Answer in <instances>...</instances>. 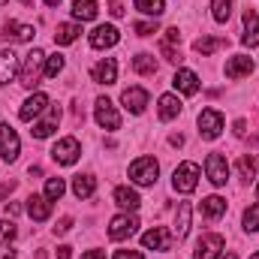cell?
Segmentation results:
<instances>
[{"label":"cell","instance_id":"bcb514c9","mask_svg":"<svg viewBox=\"0 0 259 259\" xmlns=\"http://www.w3.org/2000/svg\"><path fill=\"white\" fill-rule=\"evenodd\" d=\"M247 133V124L244 121H235V136H244Z\"/></svg>","mask_w":259,"mask_h":259},{"label":"cell","instance_id":"4316f807","mask_svg":"<svg viewBox=\"0 0 259 259\" xmlns=\"http://www.w3.org/2000/svg\"><path fill=\"white\" fill-rule=\"evenodd\" d=\"M78 33H81V24L64 21V24H58V30H55V42H58V46H69V42L78 39Z\"/></svg>","mask_w":259,"mask_h":259},{"label":"cell","instance_id":"30bf717a","mask_svg":"<svg viewBox=\"0 0 259 259\" xmlns=\"http://www.w3.org/2000/svg\"><path fill=\"white\" fill-rule=\"evenodd\" d=\"M142 247H145V250H160V253H166V250L172 247V232L163 229V226H154V229H148V232L142 235Z\"/></svg>","mask_w":259,"mask_h":259},{"label":"cell","instance_id":"f5cc1de1","mask_svg":"<svg viewBox=\"0 0 259 259\" xmlns=\"http://www.w3.org/2000/svg\"><path fill=\"white\" fill-rule=\"evenodd\" d=\"M256 199H259V184H256Z\"/></svg>","mask_w":259,"mask_h":259},{"label":"cell","instance_id":"277c9868","mask_svg":"<svg viewBox=\"0 0 259 259\" xmlns=\"http://www.w3.org/2000/svg\"><path fill=\"white\" fill-rule=\"evenodd\" d=\"M199 166L196 163H181L178 169H175V175H172V187L178 190V193H193L196 190V184H199Z\"/></svg>","mask_w":259,"mask_h":259},{"label":"cell","instance_id":"3957f363","mask_svg":"<svg viewBox=\"0 0 259 259\" xmlns=\"http://www.w3.org/2000/svg\"><path fill=\"white\" fill-rule=\"evenodd\" d=\"M81 157V145L75 136H66V139H58L55 148H52V160L61 163V166H72L75 160Z\"/></svg>","mask_w":259,"mask_h":259},{"label":"cell","instance_id":"60d3db41","mask_svg":"<svg viewBox=\"0 0 259 259\" xmlns=\"http://www.w3.org/2000/svg\"><path fill=\"white\" fill-rule=\"evenodd\" d=\"M115 259H145V256H142L139 250H118V253H115Z\"/></svg>","mask_w":259,"mask_h":259},{"label":"cell","instance_id":"4fadbf2b","mask_svg":"<svg viewBox=\"0 0 259 259\" xmlns=\"http://www.w3.org/2000/svg\"><path fill=\"white\" fill-rule=\"evenodd\" d=\"M49 106H52V103H49V97H46V94H39V91H33V94L24 100V106L18 109V118H21V121H33V118H36V115H42Z\"/></svg>","mask_w":259,"mask_h":259},{"label":"cell","instance_id":"ab89813d","mask_svg":"<svg viewBox=\"0 0 259 259\" xmlns=\"http://www.w3.org/2000/svg\"><path fill=\"white\" fill-rule=\"evenodd\" d=\"M69 229H72V217H61L58 226H55V235H66Z\"/></svg>","mask_w":259,"mask_h":259},{"label":"cell","instance_id":"8d00e7d4","mask_svg":"<svg viewBox=\"0 0 259 259\" xmlns=\"http://www.w3.org/2000/svg\"><path fill=\"white\" fill-rule=\"evenodd\" d=\"M241 223H244V229H247V232H259V205H250V208L244 211Z\"/></svg>","mask_w":259,"mask_h":259},{"label":"cell","instance_id":"8fae6325","mask_svg":"<svg viewBox=\"0 0 259 259\" xmlns=\"http://www.w3.org/2000/svg\"><path fill=\"white\" fill-rule=\"evenodd\" d=\"M118 39H121V33H118L115 24H100V27H94V33H91V49L103 52V49L118 46Z\"/></svg>","mask_w":259,"mask_h":259},{"label":"cell","instance_id":"7a4b0ae2","mask_svg":"<svg viewBox=\"0 0 259 259\" xmlns=\"http://www.w3.org/2000/svg\"><path fill=\"white\" fill-rule=\"evenodd\" d=\"M157 175H160V166L154 157H139L130 163V181L139 184V187H151L157 184Z\"/></svg>","mask_w":259,"mask_h":259},{"label":"cell","instance_id":"484cf974","mask_svg":"<svg viewBox=\"0 0 259 259\" xmlns=\"http://www.w3.org/2000/svg\"><path fill=\"white\" fill-rule=\"evenodd\" d=\"M190 214H193L190 202H178V211H175V235H178V241L187 238V232H190Z\"/></svg>","mask_w":259,"mask_h":259},{"label":"cell","instance_id":"6da1fadb","mask_svg":"<svg viewBox=\"0 0 259 259\" xmlns=\"http://www.w3.org/2000/svg\"><path fill=\"white\" fill-rule=\"evenodd\" d=\"M39 75H46V52L42 49H33V52L24 55V64L18 69V78H21L24 88H33L39 81Z\"/></svg>","mask_w":259,"mask_h":259},{"label":"cell","instance_id":"2e32d148","mask_svg":"<svg viewBox=\"0 0 259 259\" xmlns=\"http://www.w3.org/2000/svg\"><path fill=\"white\" fill-rule=\"evenodd\" d=\"M121 103H124V109H127V112L142 115V112H145V106H148V91H145V88H127V91L121 94Z\"/></svg>","mask_w":259,"mask_h":259},{"label":"cell","instance_id":"ffe728a7","mask_svg":"<svg viewBox=\"0 0 259 259\" xmlns=\"http://www.w3.org/2000/svg\"><path fill=\"white\" fill-rule=\"evenodd\" d=\"M250 72H253V58H247V55H235L226 61V78H244Z\"/></svg>","mask_w":259,"mask_h":259},{"label":"cell","instance_id":"816d5d0a","mask_svg":"<svg viewBox=\"0 0 259 259\" xmlns=\"http://www.w3.org/2000/svg\"><path fill=\"white\" fill-rule=\"evenodd\" d=\"M250 259H259V253H253V256H250Z\"/></svg>","mask_w":259,"mask_h":259},{"label":"cell","instance_id":"9a60e30c","mask_svg":"<svg viewBox=\"0 0 259 259\" xmlns=\"http://www.w3.org/2000/svg\"><path fill=\"white\" fill-rule=\"evenodd\" d=\"M58 124H61V109H58V106H49V109H46V118L36 121L30 133H33V139H49V136L58 130Z\"/></svg>","mask_w":259,"mask_h":259},{"label":"cell","instance_id":"d4e9b609","mask_svg":"<svg viewBox=\"0 0 259 259\" xmlns=\"http://www.w3.org/2000/svg\"><path fill=\"white\" fill-rule=\"evenodd\" d=\"M199 211H202V217H208V220H220V217L226 214V199H220V196H205L202 205H199Z\"/></svg>","mask_w":259,"mask_h":259},{"label":"cell","instance_id":"836d02e7","mask_svg":"<svg viewBox=\"0 0 259 259\" xmlns=\"http://www.w3.org/2000/svg\"><path fill=\"white\" fill-rule=\"evenodd\" d=\"M136 9L151 15V18H160L163 9H166V0H136Z\"/></svg>","mask_w":259,"mask_h":259},{"label":"cell","instance_id":"83f0119b","mask_svg":"<svg viewBox=\"0 0 259 259\" xmlns=\"http://www.w3.org/2000/svg\"><path fill=\"white\" fill-rule=\"evenodd\" d=\"M94 190H97V178L94 175H75L72 178V193L78 199H91Z\"/></svg>","mask_w":259,"mask_h":259},{"label":"cell","instance_id":"db71d44e","mask_svg":"<svg viewBox=\"0 0 259 259\" xmlns=\"http://www.w3.org/2000/svg\"><path fill=\"white\" fill-rule=\"evenodd\" d=\"M3 3H9V0H0V6H3Z\"/></svg>","mask_w":259,"mask_h":259},{"label":"cell","instance_id":"9c48e42d","mask_svg":"<svg viewBox=\"0 0 259 259\" xmlns=\"http://www.w3.org/2000/svg\"><path fill=\"white\" fill-rule=\"evenodd\" d=\"M220 130H223V115L217 109H202L199 112V133H202V139L214 142L220 136Z\"/></svg>","mask_w":259,"mask_h":259},{"label":"cell","instance_id":"44dd1931","mask_svg":"<svg viewBox=\"0 0 259 259\" xmlns=\"http://www.w3.org/2000/svg\"><path fill=\"white\" fill-rule=\"evenodd\" d=\"M241 42L247 49H256L259 46V12H253V9L244 12V36H241Z\"/></svg>","mask_w":259,"mask_h":259},{"label":"cell","instance_id":"8992f818","mask_svg":"<svg viewBox=\"0 0 259 259\" xmlns=\"http://www.w3.org/2000/svg\"><path fill=\"white\" fill-rule=\"evenodd\" d=\"M205 175H208V181L214 187H223L229 181V163H226V157L223 154H208L205 157Z\"/></svg>","mask_w":259,"mask_h":259},{"label":"cell","instance_id":"7402d4cb","mask_svg":"<svg viewBox=\"0 0 259 259\" xmlns=\"http://www.w3.org/2000/svg\"><path fill=\"white\" fill-rule=\"evenodd\" d=\"M33 33L36 30L30 24H18V21H6L3 24V39H12V42H30Z\"/></svg>","mask_w":259,"mask_h":259},{"label":"cell","instance_id":"5bb4252c","mask_svg":"<svg viewBox=\"0 0 259 259\" xmlns=\"http://www.w3.org/2000/svg\"><path fill=\"white\" fill-rule=\"evenodd\" d=\"M91 78H94L97 84H115V81H118V61H115V58H103L100 64H94Z\"/></svg>","mask_w":259,"mask_h":259},{"label":"cell","instance_id":"e0dca14e","mask_svg":"<svg viewBox=\"0 0 259 259\" xmlns=\"http://www.w3.org/2000/svg\"><path fill=\"white\" fill-rule=\"evenodd\" d=\"M27 214H30V220H36V223H42V220H49L52 217V199H46V193H33L27 196Z\"/></svg>","mask_w":259,"mask_h":259},{"label":"cell","instance_id":"b9f144b4","mask_svg":"<svg viewBox=\"0 0 259 259\" xmlns=\"http://www.w3.org/2000/svg\"><path fill=\"white\" fill-rule=\"evenodd\" d=\"M109 12H112L115 18H121V15H124V6H121L118 0H112V3H109Z\"/></svg>","mask_w":259,"mask_h":259},{"label":"cell","instance_id":"f1b7e54d","mask_svg":"<svg viewBox=\"0 0 259 259\" xmlns=\"http://www.w3.org/2000/svg\"><path fill=\"white\" fill-rule=\"evenodd\" d=\"M97 0H75L72 3V18L75 21H94L97 18Z\"/></svg>","mask_w":259,"mask_h":259},{"label":"cell","instance_id":"ee69618b","mask_svg":"<svg viewBox=\"0 0 259 259\" xmlns=\"http://www.w3.org/2000/svg\"><path fill=\"white\" fill-rule=\"evenodd\" d=\"M58 259H72V247L69 244H61L58 247Z\"/></svg>","mask_w":259,"mask_h":259},{"label":"cell","instance_id":"5b68a950","mask_svg":"<svg viewBox=\"0 0 259 259\" xmlns=\"http://www.w3.org/2000/svg\"><path fill=\"white\" fill-rule=\"evenodd\" d=\"M94 118H97V124L103 130H118L121 127V115H118V109H115V103H112L109 97H97V103H94Z\"/></svg>","mask_w":259,"mask_h":259},{"label":"cell","instance_id":"d6986e66","mask_svg":"<svg viewBox=\"0 0 259 259\" xmlns=\"http://www.w3.org/2000/svg\"><path fill=\"white\" fill-rule=\"evenodd\" d=\"M172 84H175V91L184 94V97H193L196 91H199V78H196L193 69H178L175 78H172Z\"/></svg>","mask_w":259,"mask_h":259},{"label":"cell","instance_id":"52a82bcc","mask_svg":"<svg viewBox=\"0 0 259 259\" xmlns=\"http://www.w3.org/2000/svg\"><path fill=\"white\" fill-rule=\"evenodd\" d=\"M18 154H21V139H18V133L9 127V124H0V157H3L6 163H15Z\"/></svg>","mask_w":259,"mask_h":259},{"label":"cell","instance_id":"7c38bea8","mask_svg":"<svg viewBox=\"0 0 259 259\" xmlns=\"http://www.w3.org/2000/svg\"><path fill=\"white\" fill-rule=\"evenodd\" d=\"M220 253H223V235L211 232V235H202V238H199L193 259H217Z\"/></svg>","mask_w":259,"mask_h":259},{"label":"cell","instance_id":"c3c4849f","mask_svg":"<svg viewBox=\"0 0 259 259\" xmlns=\"http://www.w3.org/2000/svg\"><path fill=\"white\" fill-rule=\"evenodd\" d=\"M46 6H52V9H55V6H61V0H46Z\"/></svg>","mask_w":259,"mask_h":259},{"label":"cell","instance_id":"7bdbcfd3","mask_svg":"<svg viewBox=\"0 0 259 259\" xmlns=\"http://www.w3.org/2000/svg\"><path fill=\"white\" fill-rule=\"evenodd\" d=\"M12 190H15V181H6V184H0V199H6Z\"/></svg>","mask_w":259,"mask_h":259},{"label":"cell","instance_id":"f907efd6","mask_svg":"<svg viewBox=\"0 0 259 259\" xmlns=\"http://www.w3.org/2000/svg\"><path fill=\"white\" fill-rule=\"evenodd\" d=\"M21 3H24V6H30V3H33V0H21Z\"/></svg>","mask_w":259,"mask_h":259},{"label":"cell","instance_id":"f6af8a7d","mask_svg":"<svg viewBox=\"0 0 259 259\" xmlns=\"http://www.w3.org/2000/svg\"><path fill=\"white\" fill-rule=\"evenodd\" d=\"M81 259H106V253H103V250H88Z\"/></svg>","mask_w":259,"mask_h":259},{"label":"cell","instance_id":"f35d334b","mask_svg":"<svg viewBox=\"0 0 259 259\" xmlns=\"http://www.w3.org/2000/svg\"><path fill=\"white\" fill-rule=\"evenodd\" d=\"M157 30H160L157 18H151V21H136V33H139V36H151V33H157Z\"/></svg>","mask_w":259,"mask_h":259},{"label":"cell","instance_id":"681fc988","mask_svg":"<svg viewBox=\"0 0 259 259\" xmlns=\"http://www.w3.org/2000/svg\"><path fill=\"white\" fill-rule=\"evenodd\" d=\"M223 259H235V253H226V256H223Z\"/></svg>","mask_w":259,"mask_h":259},{"label":"cell","instance_id":"d590c367","mask_svg":"<svg viewBox=\"0 0 259 259\" xmlns=\"http://www.w3.org/2000/svg\"><path fill=\"white\" fill-rule=\"evenodd\" d=\"M66 193V184H64V178H49L46 181V199H52V202H58L61 196Z\"/></svg>","mask_w":259,"mask_h":259},{"label":"cell","instance_id":"1f68e13d","mask_svg":"<svg viewBox=\"0 0 259 259\" xmlns=\"http://www.w3.org/2000/svg\"><path fill=\"white\" fill-rule=\"evenodd\" d=\"M133 69H136L139 75H154V72H157V61H154V55H148V52L136 55V58H133Z\"/></svg>","mask_w":259,"mask_h":259},{"label":"cell","instance_id":"d6a6232c","mask_svg":"<svg viewBox=\"0 0 259 259\" xmlns=\"http://www.w3.org/2000/svg\"><path fill=\"white\" fill-rule=\"evenodd\" d=\"M235 169H238V175H241L244 181H253V178H256L259 163H256V157H253V154H244V157L238 160V166H235Z\"/></svg>","mask_w":259,"mask_h":259},{"label":"cell","instance_id":"f546056e","mask_svg":"<svg viewBox=\"0 0 259 259\" xmlns=\"http://www.w3.org/2000/svg\"><path fill=\"white\" fill-rule=\"evenodd\" d=\"M115 202H118L124 211H136V208L142 205V199H139V193H136L133 187H115Z\"/></svg>","mask_w":259,"mask_h":259},{"label":"cell","instance_id":"603a6c76","mask_svg":"<svg viewBox=\"0 0 259 259\" xmlns=\"http://www.w3.org/2000/svg\"><path fill=\"white\" fill-rule=\"evenodd\" d=\"M12 238H15V223L12 220H0V259H15Z\"/></svg>","mask_w":259,"mask_h":259},{"label":"cell","instance_id":"4dcf8cb0","mask_svg":"<svg viewBox=\"0 0 259 259\" xmlns=\"http://www.w3.org/2000/svg\"><path fill=\"white\" fill-rule=\"evenodd\" d=\"M229 39H223V36H199L193 42V49L199 52V55H214L217 49H223Z\"/></svg>","mask_w":259,"mask_h":259},{"label":"cell","instance_id":"7dc6e473","mask_svg":"<svg viewBox=\"0 0 259 259\" xmlns=\"http://www.w3.org/2000/svg\"><path fill=\"white\" fill-rule=\"evenodd\" d=\"M18 211H21V208H18V205H12V202H9V205H6V214H9V217H15V214H18Z\"/></svg>","mask_w":259,"mask_h":259},{"label":"cell","instance_id":"ac0fdd59","mask_svg":"<svg viewBox=\"0 0 259 259\" xmlns=\"http://www.w3.org/2000/svg\"><path fill=\"white\" fill-rule=\"evenodd\" d=\"M18 58L12 49H0V84H9L15 75H18Z\"/></svg>","mask_w":259,"mask_h":259},{"label":"cell","instance_id":"cb8c5ba5","mask_svg":"<svg viewBox=\"0 0 259 259\" xmlns=\"http://www.w3.org/2000/svg\"><path fill=\"white\" fill-rule=\"evenodd\" d=\"M157 112H160V121H172V118L181 115V100L175 94H163L157 100Z\"/></svg>","mask_w":259,"mask_h":259},{"label":"cell","instance_id":"ba28073f","mask_svg":"<svg viewBox=\"0 0 259 259\" xmlns=\"http://www.w3.org/2000/svg\"><path fill=\"white\" fill-rule=\"evenodd\" d=\"M136 229H139V220L133 217V214H118V217H112V223H109V238L112 241H127L130 235H136Z\"/></svg>","mask_w":259,"mask_h":259},{"label":"cell","instance_id":"e575fe53","mask_svg":"<svg viewBox=\"0 0 259 259\" xmlns=\"http://www.w3.org/2000/svg\"><path fill=\"white\" fill-rule=\"evenodd\" d=\"M211 15H214V21H229V15H232V0H211Z\"/></svg>","mask_w":259,"mask_h":259},{"label":"cell","instance_id":"74e56055","mask_svg":"<svg viewBox=\"0 0 259 259\" xmlns=\"http://www.w3.org/2000/svg\"><path fill=\"white\" fill-rule=\"evenodd\" d=\"M64 55H52V58H46V75L49 78H58L61 75V69H64Z\"/></svg>","mask_w":259,"mask_h":259}]
</instances>
